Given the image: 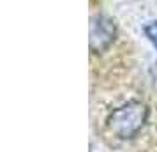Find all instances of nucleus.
I'll return each mask as SVG.
<instances>
[{"label":"nucleus","instance_id":"f257e3e1","mask_svg":"<svg viewBox=\"0 0 157 152\" xmlns=\"http://www.w3.org/2000/svg\"><path fill=\"white\" fill-rule=\"evenodd\" d=\"M147 117H148V108L143 103L129 101L111 111V115L108 117V127L118 138L127 140L141 129Z\"/></svg>","mask_w":157,"mask_h":152},{"label":"nucleus","instance_id":"f03ea898","mask_svg":"<svg viewBox=\"0 0 157 152\" xmlns=\"http://www.w3.org/2000/svg\"><path fill=\"white\" fill-rule=\"evenodd\" d=\"M90 41H92L94 50H102L113 41V27L106 20H95L92 23V32H90Z\"/></svg>","mask_w":157,"mask_h":152},{"label":"nucleus","instance_id":"7ed1b4c3","mask_svg":"<svg viewBox=\"0 0 157 152\" xmlns=\"http://www.w3.org/2000/svg\"><path fill=\"white\" fill-rule=\"evenodd\" d=\"M147 36L152 41V44L157 48V23H152V25L147 27Z\"/></svg>","mask_w":157,"mask_h":152}]
</instances>
